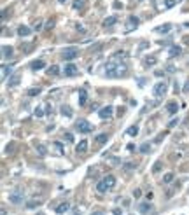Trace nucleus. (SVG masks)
<instances>
[{"label":"nucleus","instance_id":"09e8293b","mask_svg":"<svg viewBox=\"0 0 189 215\" xmlns=\"http://www.w3.org/2000/svg\"><path fill=\"white\" fill-rule=\"evenodd\" d=\"M139 2H142V0H139Z\"/></svg>","mask_w":189,"mask_h":215},{"label":"nucleus","instance_id":"9b49d317","mask_svg":"<svg viewBox=\"0 0 189 215\" xmlns=\"http://www.w3.org/2000/svg\"><path fill=\"white\" fill-rule=\"evenodd\" d=\"M86 151H88V140H81V142L77 143V147H75V152L86 154Z\"/></svg>","mask_w":189,"mask_h":215},{"label":"nucleus","instance_id":"6ab92c4d","mask_svg":"<svg viewBox=\"0 0 189 215\" xmlns=\"http://www.w3.org/2000/svg\"><path fill=\"white\" fill-rule=\"evenodd\" d=\"M44 67H46L44 60H35V61L32 63V68H33V70H40V68H44Z\"/></svg>","mask_w":189,"mask_h":215},{"label":"nucleus","instance_id":"a18cd8bd","mask_svg":"<svg viewBox=\"0 0 189 215\" xmlns=\"http://www.w3.org/2000/svg\"><path fill=\"white\" fill-rule=\"evenodd\" d=\"M91 215H103V212H95V214H91Z\"/></svg>","mask_w":189,"mask_h":215},{"label":"nucleus","instance_id":"c85d7f7f","mask_svg":"<svg viewBox=\"0 0 189 215\" xmlns=\"http://www.w3.org/2000/svg\"><path fill=\"white\" fill-rule=\"evenodd\" d=\"M39 205H42V201H40V199H33V201H28V203H26L28 208H35V206H39Z\"/></svg>","mask_w":189,"mask_h":215},{"label":"nucleus","instance_id":"20e7f679","mask_svg":"<svg viewBox=\"0 0 189 215\" xmlns=\"http://www.w3.org/2000/svg\"><path fill=\"white\" fill-rule=\"evenodd\" d=\"M77 56H79V49H77V47H67V49H63V52H61V58L67 60V61H72V60L77 58Z\"/></svg>","mask_w":189,"mask_h":215},{"label":"nucleus","instance_id":"4be33fe9","mask_svg":"<svg viewBox=\"0 0 189 215\" xmlns=\"http://www.w3.org/2000/svg\"><path fill=\"white\" fill-rule=\"evenodd\" d=\"M77 73V68L74 65H67L65 67V75H75Z\"/></svg>","mask_w":189,"mask_h":215},{"label":"nucleus","instance_id":"ea45409f","mask_svg":"<svg viewBox=\"0 0 189 215\" xmlns=\"http://www.w3.org/2000/svg\"><path fill=\"white\" fill-rule=\"evenodd\" d=\"M175 2H177V0H166V7H173Z\"/></svg>","mask_w":189,"mask_h":215},{"label":"nucleus","instance_id":"423d86ee","mask_svg":"<svg viewBox=\"0 0 189 215\" xmlns=\"http://www.w3.org/2000/svg\"><path fill=\"white\" fill-rule=\"evenodd\" d=\"M166 91H168V86H166V82H158L156 86H154V94L156 96H165L166 94Z\"/></svg>","mask_w":189,"mask_h":215},{"label":"nucleus","instance_id":"f257e3e1","mask_svg":"<svg viewBox=\"0 0 189 215\" xmlns=\"http://www.w3.org/2000/svg\"><path fill=\"white\" fill-rule=\"evenodd\" d=\"M126 73V67L121 65L119 61H112L110 60L107 65H105V75L107 77H121Z\"/></svg>","mask_w":189,"mask_h":215},{"label":"nucleus","instance_id":"5701e85b","mask_svg":"<svg viewBox=\"0 0 189 215\" xmlns=\"http://www.w3.org/2000/svg\"><path fill=\"white\" fill-rule=\"evenodd\" d=\"M60 112L63 114V115H65V117H70V115H72V109H70L69 105H61Z\"/></svg>","mask_w":189,"mask_h":215},{"label":"nucleus","instance_id":"9d476101","mask_svg":"<svg viewBox=\"0 0 189 215\" xmlns=\"http://www.w3.org/2000/svg\"><path fill=\"white\" fill-rule=\"evenodd\" d=\"M166 112L170 115H175V114L179 112V103L177 102H168L166 103Z\"/></svg>","mask_w":189,"mask_h":215},{"label":"nucleus","instance_id":"c03bdc74","mask_svg":"<svg viewBox=\"0 0 189 215\" xmlns=\"http://www.w3.org/2000/svg\"><path fill=\"white\" fill-rule=\"evenodd\" d=\"M124 168H126V170H130V168H133V163H126V164H124Z\"/></svg>","mask_w":189,"mask_h":215},{"label":"nucleus","instance_id":"f03ea898","mask_svg":"<svg viewBox=\"0 0 189 215\" xmlns=\"http://www.w3.org/2000/svg\"><path fill=\"white\" fill-rule=\"evenodd\" d=\"M114 184H116V177H114V175H105L98 184H96V191L103 194V193L110 191V189L114 187Z\"/></svg>","mask_w":189,"mask_h":215},{"label":"nucleus","instance_id":"a878e982","mask_svg":"<svg viewBox=\"0 0 189 215\" xmlns=\"http://www.w3.org/2000/svg\"><path fill=\"white\" fill-rule=\"evenodd\" d=\"M47 73H49V75H58V73H60L58 65H53V67H49V68H47Z\"/></svg>","mask_w":189,"mask_h":215},{"label":"nucleus","instance_id":"39448f33","mask_svg":"<svg viewBox=\"0 0 189 215\" xmlns=\"http://www.w3.org/2000/svg\"><path fill=\"white\" fill-rule=\"evenodd\" d=\"M23 198H25V196H23V191L18 189V191H12L9 194V201L12 205H21V203H23Z\"/></svg>","mask_w":189,"mask_h":215},{"label":"nucleus","instance_id":"58836bf2","mask_svg":"<svg viewBox=\"0 0 189 215\" xmlns=\"http://www.w3.org/2000/svg\"><path fill=\"white\" fill-rule=\"evenodd\" d=\"M53 26H54V21H53V19H51V21H47V25H46V30H51Z\"/></svg>","mask_w":189,"mask_h":215},{"label":"nucleus","instance_id":"7ed1b4c3","mask_svg":"<svg viewBox=\"0 0 189 215\" xmlns=\"http://www.w3.org/2000/svg\"><path fill=\"white\" fill-rule=\"evenodd\" d=\"M75 130H77L79 133H91V131H93V124H91L90 121H86V119H77Z\"/></svg>","mask_w":189,"mask_h":215},{"label":"nucleus","instance_id":"cd10ccee","mask_svg":"<svg viewBox=\"0 0 189 215\" xmlns=\"http://www.w3.org/2000/svg\"><path fill=\"white\" fill-rule=\"evenodd\" d=\"M128 135L130 136H137V135H139V126H131V128H128Z\"/></svg>","mask_w":189,"mask_h":215},{"label":"nucleus","instance_id":"e433bc0d","mask_svg":"<svg viewBox=\"0 0 189 215\" xmlns=\"http://www.w3.org/2000/svg\"><path fill=\"white\" fill-rule=\"evenodd\" d=\"M65 138H67V142H74V135L72 133H65Z\"/></svg>","mask_w":189,"mask_h":215},{"label":"nucleus","instance_id":"2f4dec72","mask_svg":"<svg viewBox=\"0 0 189 215\" xmlns=\"http://www.w3.org/2000/svg\"><path fill=\"white\" fill-rule=\"evenodd\" d=\"M84 7V0H75L74 2V9H82Z\"/></svg>","mask_w":189,"mask_h":215},{"label":"nucleus","instance_id":"dca6fc26","mask_svg":"<svg viewBox=\"0 0 189 215\" xmlns=\"http://www.w3.org/2000/svg\"><path fill=\"white\" fill-rule=\"evenodd\" d=\"M139 210H140V214H149L151 210H152V206H151V203H142V205L139 206Z\"/></svg>","mask_w":189,"mask_h":215},{"label":"nucleus","instance_id":"4468645a","mask_svg":"<svg viewBox=\"0 0 189 215\" xmlns=\"http://www.w3.org/2000/svg\"><path fill=\"white\" fill-rule=\"evenodd\" d=\"M86 102H88V93H86V89H81L79 91V105L82 107V105H86Z\"/></svg>","mask_w":189,"mask_h":215},{"label":"nucleus","instance_id":"412c9836","mask_svg":"<svg viewBox=\"0 0 189 215\" xmlns=\"http://www.w3.org/2000/svg\"><path fill=\"white\" fill-rule=\"evenodd\" d=\"M170 30H172V25H168V23H166V25H161V26H158V28H156V31H158V33H168Z\"/></svg>","mask_w":189,"mask_h":215},{"label":"nucleus","instance_id":"7c9ffc66","mask_svg":"<svg viewBox=\"0 0 189 215\" xmlns=\"http://www.w3.org/2000/svg\"><path fill=\"white\" fill-rule=\"evenodd\" d=\"M42 26H44V21L39 19V21H35V25H33V30L39 31V30H42Z\"/></svg>","mask_w":189,"mask_h":215},{"label":"nucleus","instance_id":"2eb2a0df","mask_svg":"<svg viewBox=\"0 0 189 215\" xmlns=\"http://www.w3.org/2000/svg\"><path fill=\"white\" fill-rule=\"evenodd\" d=\"M20 81H21L20 73H14V75L9 79V86H11V88H14V86H18V84H20Z\"/></svg>","mask_w":189,"mask_h":215},{"label":"nucleus","instance_id":"f8f14e48","mask_svg":"<svg viewBox=\"0 0 189 215\" xmlns=\"http://www.w3.org/2000/svg\"><path fill=\"white\" fill-rule=\"evenodd\" d=\"M32 30H33V28H28V26L21 25L20 28H18V35H20V37H28V35L32 33Z\"/></svg>","mask_w":189,"mask_h":215},{"label":"nucleus","instance_id":"49530a36","mask_svg":"<svg viewBox=\"0 0 189 215\" xmlns=\"http://www.w3.org/2000/svg\"><path fill=\"white\" fill-rule=\"evenodd\" d=\"M2 215H7V210H5V208H2Z\"/></svg>","mask_w":189,"mask_h":215},{"label":"nucleus","instance_id":"c9c22d12","mask_svg":"<svg viewBox=\"0 0 189 215\" xmlns=\"http://www.w3.org/2000/svg\"><path fill=\"white\" fill-rule=\"evenodd\" d=\"M140 194H142V191H140V189H135V191H133V198H135V199H139Z\"/></svg>","mask_w":189,"mask_h":215},{"label":"nucleus","instance_id":"ddd939ff","mask_svg":"<svg viewBox=\"0 0 189 215\" xmlns=\"http://www.w3.org/2000/svg\"><path fill=\"white\" fill-rule=\"evenodd\" d=\"M180 52H182V49H180L179 46H172V47L168 49V54L172 56V58H177V56H179Z\"/></svg>","mask_w":189,"mask_h":215},{"label":"nucleus","instance_id":"1a4fd4ad","mask_svg":"<svg viewBox=\"0 0 189 215\" xmlns=\"http://www.w3.org/2000/svg\"><path fill=\"white\" fill-rule=\"evenodd\" d=\"M116 23H117V16H116V14H112V16H109V18H105V19H103V28H112Z\"/></svg>","mask_w":189,"mask_h":215},{"label":"nucleus","instance_id":"4c0bfd02","mask_svg":"<svg viewBox=\"0 0 189 215\" xmlns=\"http://www.w3.org/2000/svg\"><path fill=\"white\" fill-rule=\"evenodd\" d=\"M35 115H37V117H42V115H44L42 109H39V107H37V109H35Z\"/></svg>","mask_w":189,"mask_h":215},{"label":"nucleus","instance_id":"c756f323","mask_svg":"<svg viewBox=\"0 0 189 215\" xmlns=\"http://www.w3.org/2000/svg\"><path fill=\"white\" fill-rule=\"evenodd\" d=\"M40 88H32V89H28V96H37V94H40Z\"/></svg>","mask_w":189,"mask_h":215},{"label":"nucleus","instance_id":"0eeeda50","mask_svg":"<svg viewBox=\"0 0 189 215\" xmlns=\"http://www.w3.org/2000/svg\"><path fill=\"white\" fill-rule=\"evenodd\" d=\"M139 23H140V19L137 18V16H130V18H128V21H126V31L135 30V28L139 26Z\"/></svg>","mask_w":189,"mask_h":215},{"label":"nucleus","instance_id":"f3484780","mask_svg":"<svg viewBox=\"0 0 189 215\" xmlns=\"http://www.w3.org/2000/svg\"><path fill=\"white\" fill-rule=\"evenodd\" d=\"M69 208H70V205L67 203V201H65V203H60V205L56 206V214H65Z\"/></svg>","mask_w":189,"mask_h":215},{"label":"nucleus","instance_id":"a211bd4d","mask_svg":"<svg viewBox=\"0 0 189 215\" xmlns=\"http://www.w3.org/2000/svg\"><path fill=\"white\" fill-rule=\"evenodd\" d=\"M12 54V47L11 46H2V58H9Z\"/></svg>","mask_w":189,"mask_h":215},{"label":"nucleus","instance_id":"de8ad7c7","mask_svg":"<svg viewBox=\"0 0 189 215\" xmlns=\"http://www.w3.org/2000/svg\"><path fill=\"white\" fill-rule=\"evenodd\" d=\"M58 2H61V4H65V2H67V0H58Z\"/></svg>","mask_w":189,"mask_h":215},{"label":"nucleus","instance_id":"473e14b6","mask_svg":"<svg viewBox=\"0 0 189 215\" xmlns=\"http://www.w3.org/2000/svg\"><path fill=\"white\" fill-rule=\"evenodd\" d=\"M149 149H151V145H149V143H144V145H140V152H142V154L149 152Z\"/></svg>","mask_w":189,"mask_h":215},{"label":"nucleus","instance_id":"f704fd0d","mask_svg":"<svg viewBox=\"0 0 189 215\" xmlns=\"http://www.w3.org/2000/svg\"><path fill=\"white\" fill-rule=\"evenodd\" d=\"M145 65H151V67H152V65H156V58H145Z\"/></svg>","mask_w":189,"mask_h":215},{"label":"nucleus","instance_id":"6e6552de","mask_svg":"<svg viewBox=\"0 0 189 215\" xmlns=\"http://www.w3.org/2000/svg\"><path fill=\"white\" fill-rule=\"evenodd\" d=\"M112 112H114V107H112V105H107V107L100 109L98 115L102 117V119H109V117H112Z\"/></svg>","mask_w":189,"mask_h":215},{"label":"nucleus","instance_id":"bb28decb","mask_svg":"<svg viewBox=\"0 0 189 215\" xmlns=\"http://www.w3.org/2000/svg\"><path fill=\"white\" fill-rule=\"evenodd\" d=\"M107 138H109L107 133H100L98 136H96V143H105V142H107Z\"/></svg>","mask_w":189,"mask_h":215},{"label":"nucleus","instance_id":"37998d69","mask_svg":"<svg viewBox=\"0 0 189 215\" xmlns=\"http://www.w3.org/2000/svg\"><path fill=\"white\" fill-rule=\"evenodd\" d=\"M145 198H147V199H149V201H151V199L154 198V194H152V193H147V194H145Z\"/></svg>","mask_w":189,"mask_h":215},{"label":"nucleus","instance_id":"aec40b11","mask_svg":"<svg viewBox=\"0 0 189 215\" xmlns=\"http://www.w3.org/2000/svg\"><path fill=\"white\" fill-rule=\"evenodd\" d=\"M35 151L39 152V156H46V154H47L46 145H42V143H35Z\"/></svg>","mask_w":189,"mask_h":215},{"label":"nucleus","instance_id":"a19ab883","mask_svg":"<svg viewBox=\"0 0 189 215\" xmlns=\"http://www.w3.org/2000/svg\"><path fill=\"white\" fill-rule=\"evenodd\" d=\"M7 14H9V10H7V9L2 10V19H5V18H7Z\"/></svg>","mask_w":189,"mask_h":215},{"label":"nucleus","instance_id":"79ce46f5","mask_svg":"<svg viewBox=\"0 0 189 215\" xmlns=\"http://www.w3.org/2000/svg\"><path fill=\"white\" fill-rule=\"evenodd\" d=\"M114 215H123V210H121V208H116V210H114Z\"/></svg>","mask_w":189,"mask_h":215},{"label":"nucleus","instance_id":"72a5a7b5","mask_svg":"<svg viewBox=\"0 0 189 215\" xmlns=\"http://www.w3.org/2000/svg\"><path fill=\"white\" fill-rule=\"evenodd\" d=\"M159 170H161V161H156L154 166H152V172H154V173H158Z\"/></svg>","mask_w":189,"mask_h":215},{"label":"nucleus","instance_id":"393cba45","mask_svg":"<svg viewBox=\"0 0 189 215\" xmlns=\"http://www.w3.org/2000/svg\"><path fill=\"white\" fill-rule=\"evenodd\" d=\"M173 177H175V175L172 173V172H168V173H165V175H163V184H170V182L173 180Z\"/></svg>","mask_w":189,"mask_h":215},{"label":"nucleus","instance_id":"b1692460","mask_svg":"<svg viewBox=\"0 0 189 215\" xmlns=\"http://www.w3.org/2000/svg\"><path fill=\"white\" fill-rule=\"evenodd\" d=\"M11 72H12V68H11V67H7V65H2V79H4V81L7 79V73H11Z\"/></svg>","mask_w":189,"mask_h":215}]
</instances>
